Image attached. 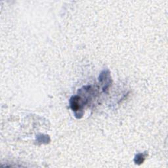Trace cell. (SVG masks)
Masks as SVG:
<instances>
[{
    "label": "cell",
    "mask_w": 168,
    "mask_h": 168,
    "mask_svg": "<svg viewBox=\"0 0 168 168\" xmlns=\"http://www.w3.org/2000/svg\"><path fill=\"white\" fill-rule=\"evenodd\" d=\"M79 97H74L71 99L70 106L72 109L74 111H77L79 109Z\"/></svg>",
    "instance_id": "6da1fadb"
}]
</instances>
